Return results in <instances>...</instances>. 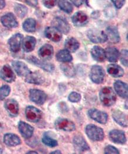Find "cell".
Masks as SVG:
<instances>
[{
  "label": "cell",
  "mask_w": 128,
  "mask_h": 154,
  "mask_svg": "<svg viewBox=\"0 0 128 154\" xmlns=\"http://www.w3.org/2000/svg\"><path fill=\"white\" fill-rule=\"evenodd\" d=\"M99 97L102 103L108 107L114 105L116 101V94L110 87H105L102 88L99 93Z\"/></svg>",
  "instance_id": "obj_1"
},
{
  "label": "cell",
  "mask_w": 128,
  "mask_h": 154,
  "mask_svg": "<svg viewBox=\"0 0 128 154\" xmlns=\"http://www.w3.org/2000/svg\"><path fill=\"white\" fill-rule=\"evenodd\" d=\"M85 132L89 138L93 141H102L105 137L103 129L93 124L86 126Z\"/></svg>",
  "instance_id": "obj_2"
},
{
  "label": "cell",
  "mask_w": 128,
  "mask_h": 154,
  "mask_svg": "<svg viewBox=\"0 0 128 154\" xmlns=\"http://www.w3.org/2000/svg\"><path fill=\"white\" fill-rule=\"evenodd\" d=\"M87 36L94 43H103L108 40L105 32L98 29H90L87 32Z\"/></svg>",
  "instance_id": "obj_3"
},
{
  "label": "cell",
  "mask_w": 128,
  "mask_h": 154,
  "mask_svg": "<svg viewBox=\"0 0 128 154\" xmlns=\"http://www.w3.org/2000/svg\"><path fill=\"white\" fill-rule=\"evenodd\" d=\"M89 75L91 79L94 83L99 84L104 81L105 71L101 66L95 65L91 67Z\"/></svg>",
  "instance_id": "obj_4"
},
{
  "label": "cell",
  "mask_w": 128,
  "mask_h": 154,
  "mask_svg": "<svg viewBox=\"0 0 128 154\" xmlns=\"http://www.w3.org/2000/svg\"><path fill=\"white\" fill-rule=\"evenodd\" d=\"M55 126L57 130L65 132H72L76 129V125L72 121L61 117L58 118L55 121Z\"/></svg>",
  "instance_id": "obj_5"
},
{
  "label": "cell",
  "mask_w": 128,
  "mask_h": 154,
  "mask_svg": "<svg viewBox=\"0 0 128 154\" xmlns=\"http://www.w3.org/2000/svg\"><path fill=\"white\" fill-rule=\"evenodd\" d=\"M53 27L58 30L62 34L67 35L69 33L70 27L67 20L62 17H55L52 21Z\"/></svg>",
  "instance_id": "obj_6"
},
{
  "label": "cell",
  "mask_w": 128,
  "mask_h": 154,
  "mask_svg": "<svg viewBox=\"0 0 128 154\" xmlns=\"http://www.w3.org/2000/svg\"><path fill=\"white\" fill-rule=\"evenodd\" d=\"M25 115L28 121L32 123H37L41 120L43 113L36 107L33 106H29L25 109Z\"/></svg>",
  "instance_id": "obj_7"
},
{
  "label": "cell",
  "mask_w": 128,
  "mask_h": 154,
  "mask_svg": "<svg viewBox=\"0 0 128 154\" xmlns=\"http://www.w3.org/2000/svg\"><path fill=\"white\" fill-rule=\"evenodd\" d=\"M29 97L31 101L34 102L37 105L41 106L44 104L47 100V96L45 92L42 90L31 89L29 91Z\"/></svg>",
  "instance_id": "obj_8"
},
{
  "label": "cell",
  "mask_w": 128,
  "mask_h": 154,
  "mask_svg": "<svg viewBox=\"0 0 128 154\" xmlns=\"http://www.w3.org/2000/svg\"><path fill=\"white\" fill-rule=\"evenodd\" d=\"M27 60L28 62L36 65L37 66L41 68L42 69L47 72H52L53 71H55V67L53 64L46 62L44 60L38 59L35 57H33V56L29 57L27 58Z\"/></svg>",
  "instance_id": "obj_9"
},
{
  "label": "cell",
  "mask_w": 128,
  "mask_h": 154,
  "mask_svg": "<svg viewBox=\"0 0 128 154\" xmlns=\"http://www.w3.org/2000/svg\"><path fill=\"white\" fill-rule=\"evenodd\" d=\"M11 65L19 77H25L31 72L28 66L22 61L14 60L11 62Z\"/></svg>",
  "instance_id": "obj_10"
},
{
  "label": "cell",
  "mask_w": 128,
  "mask_h": 154,
  "mask_svg": "<svg viewBox=\"0 0 128 154\" xmlns=\"http://www.w3.org/2000/svg\"><path fill=\"white\" fill-rule=\"evenodd\" d=\"M0 78L7 82L11 83L16 81V76L10 66L5 65L0 70Z\"/></svg>",
  "instance_id": "obj_11"
},
{
  "label": "cell",
  "mask_w": 128,
  "mask_h": 154,
  "mask_svg": "<svg viewBox=\"0 0 128 154\" xmlns=\"http://www.w3.org/2000/svg\"><path fill=\"white\" fill-rule=\"evenodd\" d=\"M88 115L96 122L100 124H106L108 120V115L106 113L97 109H92L89 110Z\"/></svg>",
  "instance_id": "obj_12"
},
{
  "label": "cell",
  "mask_w": 128,
  "mask_h": 154,
  "mask_svg": "<svg viewBox=\"0 0 128 154\" xmlns=\"http://www.w3.org/2000/svg\"><path fill=\"white\" fill-rule=\"evenodd\" d=\"M2 24L9 29L16 28L18 26V23L15 15L12 13H8L1 17Z\"/></svg>",
  "instance_id": "obj_13"
},
{
  "label": "cell",
  "mask_w": 128,
  "mask_h": 154,
  "mask_svg": "<svg viewBox=\"0 0 128 154\" xmlns=\"http://www.w3.org/2000/svg\"><path fill=\"white\" fill-rule=\"evenodd\" d=\"M23 40V35L21 33H16L9 38L8 44L11 52L17 53L21 48V45Z\"/></svg>",
  "instance_id": "obj_14"
},
{
  "label": "cell",
  "mask_w": 128,
  "mask_h": 154,
  "mask_svg": "<svg viewBox=\"0 0 128 154\" xmlns=\"http://www.w3.org/2000/svg\"><path fill=\"white\" fill-rule=\"evenodd\" d=\"M4 107L11 117H15L19 113V104L14 99H8L4 103Z\"/></svg>",
  "instance_id": "obj_15"
},
{
  "label": "cell",
  "mask_w": 128,
  "mask_h": 154,
  "mask_svg": "<svg viewBox=\"0 0 128 154\" xmlns=\"http://www.w3.org/2000/svg\"><path fill=\"white\" fill-rule=\"evenodd\" d=\"M38 54L39 57L43 60H50L54 55L53 47L50 44H44L39 49Z\"/></svg>",
  "instance_id": "obj_16"
},
{
  "label": "cell",
  "mask_w": 128,
  "mask_h": 154,
  "mask_svg": "<svg viewBox=\"0 0 128 154\" xmlns=\"http://www.w3.org/2000/svg\"><path fill=\"white\" fill-rule=\"evenodd\" d=\"M72 21L75 26L83 27L88 23V16L83 11H79L73 14Z\"/></svg>",
  "instance_id": "obj_17"
},
{
  "label": "cell",
  "mask_w": 128,
  "mask_h": 154,
  "mask_svg": "<svg viewBox=\"0 0 128 154\" xmlns=\"http://www.w3.org/2000/svg\"><path fill=\"white\" fill-rule=\"evenodd\" d=\"M25 81L29 84L41 85L45 82V77L38 71L31 72L25 77Z\"/></svg>",
  "instance_id": "obj_18"
},
{
  "label": "cell",
  "mask_w": 128,
  "mask_h": 154,
  "mask_svg": "<svg viewBox=\"0 0 128 154\" xmlns=\"http://www.w3.org/2000/svg\"><path fill=\"white\" fill-rule=\"evenodd\" d=\"M109 139L114 143L118 144H125L127 142L125 134L120 130H112L109 134Z\"/></svg>",
  "instance_id": "obj_19"
},
{
  "label": "cell",
  "mask_w": 128,
  "mask_h": 154,
  "mask_svg": "<svg viewBox=\"0 0 128 154\" xmlns=\"http://www.w3.org/2000/svg\"><path fill=\"white\" fill-rule=\"evenodd\" d=\"M45 36L49 40L58 42L62 38V33L54 27H47L44 30Z\"/></svg>",
  "instance_id": "obj_20"
},
{
  "label": "cell",
  "mask_w": 128,
  "mask_h": 154,
  "mask_svg": "<svg viewBox=\"0 0 128 154\" xmlns=\"http://www.w3.org/2000/svg\"><path fill=\"white\" fill-rule=\"evenodd\" d=\"M18 130L21 135L25 139H30L34 133V128L29 124L20 121L18 123Z\"/></svg>",
  "instance_id": "obj_21"
},
{
  "label": "cell",
  "mask_w": 128,
  "mask_h": 154,
  "mask_svg": "<svg viewBox=\"0 0 128 154\" xmlns=\"http://www.w3.org/2000/svg\"><path fill=\"white\" fill-rule=\"evenodd\" d=\"M113 85L115 90L119 96L124 98H128V87L127 83L124 82L122 81L118 80L114 82Z\"/></svg>",
  "instance_id": "obj_22"
},
{
  "label": "cell",
  "mask_w": 128,
  "mask_h": 154,
  "mask_svg": "<svg viewBox=\"0 0 128 154\" xmlns=\"http://www.w3.org/2000/svg\"><path fill=\"white\" fill-rule=\"evenodd\" d=\"M91 54L93 59L98 62H103L106 59L105 49L99 46H93L91 48Z\"/></svg>",
  "instance_id": "obj_23"
},
{
  "label": "cell",
  "mask_w": 128,
  "mask_h": 154,
  "mask_svg": "<svg viewBox=\"0 0 128 154\" xmlns=\"http://www.w3.org/2000/svg\"><path fill=\"white\" fill-rule=\"evenodd\" d=\"M37 40L33 36H27L22 40V45L24 52L29 53L32 52L36 47Z\"/></svg>",
  "instance_id": "obj_24"
},
{
  "label": "cell",
  "mask_w": 128,
  "mask_h": 154,
  "mask_svg": "<svg viewBox=\"0 0 128 154\" xmlns=\"http://www.w3.org/2000/svg\"><path fill=\"white\" fill-rule=\"evenodd\" d=\"M108 40L109 39L110 42L113 43H118L121 40V37L117 27L112 26H109L106 28V33Z\"/></svg>",
  "instance_id": "obj_25"
},
{
  "label": "cell",
  "mask_w": 128,
  "mask_h": 154,
  "mask_svg": "<svg viewBox=\"0 0 128 154\" xmlns=\"http://www.w3.org/2000/svg\"><path fill=\"white\" fill-rule=\"evenodd\" d=\"M112 117L114 120L120 126L122 127H128V117L122 111L115 110L112 113Z\"/></svg>",
  "instance_id": "obj_26"
},
{
  "label": "cell",
  "mask_w": 128,
  "mask_h": 154,
  "mask_svg": "<svg viewBox=\"0 0 128 154\" xmlns=\"http://www.w3.org/2000/svg\"><path fill=\"white\" fill-rule=\"evenodd\" d=\"M107 72L110 76L114 78H120L124 75V69L116 64H110L107 67Z\"/></svg>",
  "instance_id": "obj_27"
},
{
  "label": "cell",
  "mask_w": 128,
  "mask_h": 154,
  "mask_svg": "<svg viewBox=\"0 0 128 154\" xmlns=\"http://www.w3.org/2000/svg\"><path fill=\"white\" fill-rule=\"evenodd\" d=\"M73 143L77 149L83 152L89 149V147L85 139L80 135L76 136L73 139Z\"/></svg>",
  "instance_id": "obj_28"
},
{
  "label": "cell",
  "mask_w": 128,
  "mask_h": 154,
  "mask_svg": "<svg viewBox=\"0 0 128 154\" xmlns=\"http://www.w3.org/2000/svg\"><path fill=\"white\" fill-rule=\"evenodd\" d=\"M4 142L8 146H16L21 144V141L18 136L14 134H6L4 136Z\"/></svg>",
  "instance_id": "obj_29"
},
{
  "label": "cell",
  "mask_w": 128,
  "mask_h": 154,
  "mask_svg": "<svg viewBox=\"0 0 128 154\" xmlns=\"http://www.w3.org/2000/svg\"><path fill=\"white\" fill-rule=\"evenodd\" d=\"M64 47L65 49L70 53H74L80 48V43L76 38H69L65 40Z\"/></svg>",
  "instance_id": "obj_30"
},
{
  "label": "cell",
  "mask_w": 128,
  "mask_h": 154,
  "mask_svg": "<svg viewBox=\"0 0 128 154\" xmlns=\"http://www.w3.org/2000/svg\"><path fill=\"white\" fill-rule=\"evenodd\" d=\"M106 58L110 62H116L119 57V52L116 48L109 47L105 50Z\"/></svg>",
  "instance_id": "obj_31"
},
{
  "label": "cell",
  "mask_w": 128,
  "mask_h": 154,
  "mask_svg": "<svg viewBox=\"0 0 128 154\" xmlns=\"http://www.w3.org/2000/svg\"><path fill=\"white\" fill-rule=\"evenodd\" d=\"M55 57L57 61L63 63H69L73 60V57L71 54L66 49H62L58 51Z\"/></svg>",
  "instance_id": "obj_32"
},
{
  "label": "cell",
  "mask_w": 128,
  "mask_h": 154,
  "mask_svg": "<svg viewBox=\"0 0 128 154\" xmlns=\"http://www.w3.org/2000/svg\"><path fill=\"white\" fill-rule=\"evenodd\" d=\"M36 20L33 18H28L25 20L22 23L23 30L28 33H32L36 30Z\"/></svg>",
  "instance_id": "obj_33"
},
{
  "label": "cell",
  "mask_w": 128,
  "mask_h": 154,
  "mask_svg": "<svg viewBox=\"0 0 128 154\" xmlns=\"http://www.w3.org/2000/svg\"><path fill=\"white\" fill-rule=\"evenodd\" d=\"M60 68L66 77L72 78L76 75V70L73 63H64L60 65Z\"/></svg>",
  "instance_id": "obj_34"
},
{
  "label": "cell",
  "mask_w": 128,
  "mask_h": 154,
  "mask_svg": "<svg viewBox=\"0 0 128 154\" xmlns=\"http://www.w3.org/2000/svg\"><path fill=\"white\" fill-rule=\"evenodd\" d=\"M14 11L18 17L24 18L28 13V8L24 5L16 3L14 5Z\"/></svg>",
  "instance_id": "obj_35"
},
{
  "label": "cell",
  "mask_w": 128,
  "mask_h": 154,
  "mask_svg": "<svg viewBox=\"0 0 128 154\" xmlns=\"http://www.w3.org/2000/svg\"><path fill=\"white\" fill-rule=\"evenodd\" d=\"M58 7L67 14H70L73 12V7L72 4L67 1H57Z\"/></svg>",
  "instance_id": "obj_36"
},
{
  "label": "cell",
  "mask_w": 128,
  "mask_h": 154,
  "mask_svg": "<svg viewBox=\"0 0 128 154\" xmlns=\"http://www.w3.org/2000/svg\"><path fill=\"white\" fill-rule=\"evenodd\" d=\"M42 142L44 145L51 148H54L58 145L57 141L52 138L50 135H48L47 133H46L43 135L42 137Z\"/></svg>",
  "instance_id": "obj_37"
},
{
  "label": "cell",
  "mask_w": 128,
  "mask_h": 154,
  "mask_svg": "<svg viewBox=\"0 0 128 154\" xmlns=\"http://www.w3.org/2000/svg\"><path fill=\"white\" fill-rule=\"evenodd\" d=\"M11 92V88L8 85H4L0 88V100H4Z\"/></svg>",
  "instance_id": "obj_38"
},
{
  "label": "cell",
  "mask_w": 128,
  "mask_h": 154,
  "mask_svg": "<svg viewBox=\"0 0 128 154\" xmlns=\"http://www.w3.org/2000/svg\"><path fill=\"white\" fill-rule=\"evenodd\" d=\"M128 50L127 49H123L121 54H119V59H120V60H121V63L127 67L128 65Z\"/></svg>",
  "instance_id": "obj_39"
},
{
  "label": "cell",
  "mask_w": 128,
  "mask_h": 154,
  "mask_svg": "<svg viewBox=\"0 0 128 154\" xmlns=\"http://www.w3.org/2000/svg\"><path fill=\"white\" fill-rule=\"evenodd\" d=\"M68 99L70 102L78 103L81 100V95L77 92H72L68 97Z\"/></svg>",
  "instance_id": "obj_40"
},
{
  "label": "cell",
  "mask_w": 128,
  "mask_h": 154,
  "mask_svg": "<svg viewBox=\"0 0 128 154\" xmlns=\"http://www.w3.org/2000/svg\"><path fill=\"white\" fill-rule=\"evenodd\" d=\"M105 154H120L119 150L113 146L108 145L105 148Z\"/></svg>",
  "instance_id": "obj_41"
},
{
  "label": "cell",
  "mask_w": 128,
  "mask_h": 154,
  "mask_svg": "<svg viewBox=\"0 0 128 154\" xmlns=\"http://www.w3.org/2000/svg\"><path fill=\"white\" fill-rule=\"evenodd\" d=\"M43 5L47 8H52L57 4V1H43Z\"/></svg>",
  "instance_id": "obj_42"
},
{
  "label": "cell",
  "mask_w": 128,
  "mask_h": 154,
  "mask_svg": "<svg viewBox=\"0 0 128 154\" xmlns=\"http://www.w3.org/2000/svg\"><path fill=\"white\" fill-rule=\"evenodd\" d=\"M112 2H113L115 7L118 9H120L122 8V7L125 4V2H126L125 1H117V0L116 1L112 0Z\"/></svg>",
  "instance_id": "obj_43"
},
{
  "label": "cell",
  "mask_w": 128,
  "mask_h": 154,
  "mask_svg": "<svg viewBox=\"0 0 128 154\" xmlns=\"http://www.w3.org/2000/svg\"><path fill=\"white\" fill-rule=\"evenodd\" d=\"M24 2L32 7H36L38 5V1L37 0H31V1H24Z\"/></svg>",
  "instance_id": "obj_44"
},
{
  "label": "cell",
  "mask_w": 128,
  "mask_h": 154,
  "mask_svg": "<svg viewBox=\"0 0 128 154\" xmlns=\"http://www.w3.org/2000/svg\"><path fill=\"white\" fill-rule=\"evenodd\" d=\"M71 2L73 3V4L76 6V7H79L80 6H81L83 4V2H84V1H80V0H79V1H71Z\"/></svg>",
  "instance_id": "obj_45"
},
{
  "label": "cell",
  "mask_w": 128,
  "mask_h": 154,
  "mask_svg": "<svg viewBox=\"0 0 128 154\" xmlns=\"http://www.w3.org/2000/svg\"><path fill=\"white\" fill-rule=\"evenodd\" d=\"M6 3L5 1L4 0H0V10L3 9L5 7Z\"/></svg>",
  "instance_id": "obj_46"
},
{
  "label": "cell",
  "mask_w": 128,
  "mask_h": 154,
  "mask_svg": "<svg viewBox=\"0 0 128 154\" xmlns=\"http://www.w3.org/2000/svg\"><path fill=\"white\" fill-rule=\"evenodd\" d=\"M50 154H61V152L60 151H58V150H56L55 151L51 152Z\"/></svg>",
  "instance_id": "obj_47"
},
{
  "label": "cell",
  "mask_w": 128,
  "mask_h": 154,
  "mask_svg": "<svg viewBox=\"0 0 128 154\" xmlns=\"http://www.w3.org/2000/svg\"><path fill=\"white\" fill-rule=\"evenodd\" d=\"M26 154H38V153L36 151H29Z\"/></svg>",
  "instance_id": "obj_48"
}]
</instances>
